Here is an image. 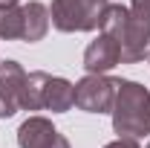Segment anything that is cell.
I'll list each match as a JSON object with an SVG mask.
<instances>
[{
	"instance_id": "cell-6",
	"label": "cell",
	"mask_w": 150,
	"mask_h": 148,
	"mask_svg": "<svg viewBox=\"0 0 150 148\" xmlns=\"http://www.w3.org/2000/svg\"><path fill=\"white\" fill-rule=\"evenodd\" d=\"M115 64H121V41L110 32H101L84 52V70L87 73H107Z\"/></svg>"
},
{
	"instance_id": "cell-10",
	"label": "cell",
	"mask_w": 150,
	"mask_h": 148,
	"mask_svg": "<svg viewBox=\"0 0 150 148\" xmlns=\"http://www.w3.org/2000/svg\"><path fill=\"white\" fill-rule=\"evenodd\" d=\"M0 38L6 41H23V6L0 9Z\"/></svg>"
},
{
	"instance_id": "cell-14",
	"label": "cell",
	"mask_w": 150,
	"mask_h": 148,
	"mask_svg": "<svg viewBox=\"0 0 150 148\" xmlns=\"http://www.w3.org/2000/svg\"><path fill=\"white\" fill-rule=\"evenodd\" d=\"M147 58H150V55H147Z\"/></svg>"
},
{
	"instance_id": "cell-5",
	"label": "cell",
	"mask_w": 150,
	"mask_h": 148,
	"mask_svg": "<svg viewBox=\"0 0 150 148\" xmlns=\"http://www.w3.org/2000/svg\"><path fill=\"white\" fill-rule=\"evenodd\" d=\"M23 78H26V73L18 61H0V119L15 116L20 111Z\"/></svg>"
},
{
	"instance_id": "cell-8",
	"label": "cell",
	"mask_w": 150,
	"mask_h": 148,
	"mask_svg": "<svg viewBox=\"0 0 150 148\" xmlns=\"http://www.w3.org/2000/svg\"><path fill=\"white\" fill-rule=\"evenodd\" d=\"M46 29H49V9L38 0L26 3L23 6V41L35 44L46 35Z\"/></svg>"
},
{
	"instance_id": "cell-2",
	"label": "cell",
	"mask_w": 150,
	"mask_h": 148,
	"mask_svg": "<svg viewBox=\"0 0 150 148\" xmlns=\"http://www.w3.org/2000/svg\"><path fill=\"white\" fill-rule=\"evenodd\" d=\"M110 0H52L49 18L61 32H90L101 26Z\"/></svg>"
},
{
	"instance_id": "cell-4",
	"label": "cell",
	"mask_w": 150,
	"mask_h": 148,
	"mask_svg": "<svg viewBox=\"0 0 150 148\" xmlns=\"http://www.w3.org/2000/svg\"><path fill=\"white\" fill-rule=\"evenodd\" d=\"M18 145L20 148H69V142L52 128L49 119L29 116L18 131Z\"/></svg>"
},
{
	"instance_id": "cell-7",
	"label": "cell",
	"mask_w": 150,
	"mask_h": 148,
	"mask_svg": "<svg viewBox=\"0 0 150 148\" xmlns=\"http://www.w3.org/2000/svg\"><path fill=\"white\" fill-rule=\"evenodd\" d=\"M75 105V84H69L67 78H58L49 75V84H46V99H43V111L52 113H64Z\"/></svg>"
},
{
	"instance_id": "cell-3",
	"label": "cell",
	"mask_w": 150,
	"mask_h": 148,
	"mask_svg": "<svg viewBox=\"0 0 150 148\" xmlns=\"http://www.w3.org/2000/svg\"><path fill=\"white\" fill-rule=\"evenodd\" d=\"M115 87L118 81L101 73H90L75 84V105L87 113H110L115 105Z\"/></svg>"
},
{
	"instance_id": "cell-1",
	"label": "cell",
	"mask_w": 150,
	"mask_h": 148,
	"mask_svg": "<svg viewBox=\"0 0 150 148\" xmlns=\"http://www.w3.org/2000/svg\"><path fill=\"white\" fill-rule=\"evenodd\" d=\"M112 128L118 137L139 139L150 134V93L136 81H118L112 105Z\"/></svg>"
},
{
	"instance_id": "cell-13",
	"label": "cell",
	"mask_w": 150,
	"mask_h": 148,
	"mask_svg": "<svg viewBox=\"0 0 150 148\" xmlns=\"http://www.w3.org/2000/svg\"><path fill=\"white\" fill-rule=\"evenodd\" d=\"M147 148H150V145H147Z\"/></svg>"
},
{
	"instance_id": "cell-9",
	"label": "cell",
	"mask_w": 150,
	"mask_h": 148,
	"mask_svg": "<svg viewBox=\"0 0 150 148\" xmlns=\"http://www.w3.org/2000/svg\"><path fill=\"white\" fill-rule=\"evenodd\" d=\"M46 84H49V73H26L23 90H20V108L23 111H43Z\"/></svg>"
},
{
	"instance_id": "cell-11",
	"label": "cell",
	"mask_w": 150,
	"mask_h": 148,
	"mask_svg": "<svg viewBox=\"0 0 150 148\" xmlns=\"http://www.w3.org/2000/svg\"><path fill=\"white\" fill-rule=\"evenodd\" d=\"M104 148H139V142L130 139V137H118L115 142H110V145H104Z\"/></svg>"
},
{
	"instance_id": "cell-12",
	"label": "cell",
	"mask_w": 150,
	"mask_h": 148,
	"mask_svg": "<svg viewBox=\"0 0 150 148\" xmlns=\"http://www.w3.org/2000/svg\"><path fill=\"white\" fill-rule=\"evenodd\" d=\"M9 6H18V0H0V9H9Z\"/></svg>"
}]
</instances>
